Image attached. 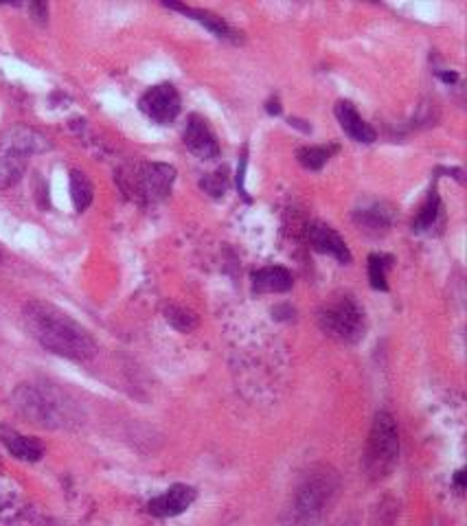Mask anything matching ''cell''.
Returning <instances> with one entry per match:
<instances>
[{
	"label": "cell",
	"mask_w": 467,
	"mask_h": 526,
	"mask_svg": "<svg viewBox=\"0 0 467 526\" xmlns=\"http://www.w3.org/2000/svg\"><path fill=\"white\" fill-rule=\"evenodd\" d=\"M29 12H31V15H34V18L37 20V23H42L45 25L46 23V18H48V7L45 3H34L29 7Z\"/></svg>",
	"instance_id": "23"
},
{
	"label": "cell",
	"mask_w": 467,
	"mask_h": 526,
	"mask_svg": "<svg viewBox=\"0 0 467 526\" xmlns=\"http://www.w3.org/2000/svg\"><path fill=\"white\" fill-rule=\"evenodd\" d=\"M14 408L26 421L48 430L79 423V408L53 384H20L14 393Z\"/></svg>",
	"instance_id": "3"
},
{
	"label": "cell",
	"mask_w": 467,
	"mask_h": 526,
	"mask_svg": "<svg viewBox=\"0 0 467 526\" xmlns=\"http://www.w3.org/2000/svg\"><path fill=\"white\" fill-rule=\"evenodd\" d=\"M439 213H442V200H439L437 189H432L431 196H428L426 204H423V207H421L420 216H417L415 222H412V230H417V233H421V230L432 228L434 224H437Z\"/></svg>",
	"instance_id": "19"
},
{
	"label": "cell",
	"mask_w": 467,
	"mask_h": 526,
	"mask_svg": "<svg viewBox=\"0 0 467 526\" xmlns=\"http://www.w3.org/2000/svg\"><path fill=\"white\" fill-rule=\"evenodd\" d=\"M71 197H73L75 211H79V213L86 211L95 197L93 182L88 180V176L82 174V171H77V169L71 171Z\"/></svg>",
	"instance_id": "17"
},
{
	"label": "cell",
	"mask_w": 467,
	"mask_h": 526,
	"mask_svg": "<svg viewBox=\"0 0 467 526\" xmlns=\"http://www.w3.org/2000/svg\"><path fill=\"white\" fill-rule=\"evenodd\" d=\"M23 323L29 336L40 342L46 351L75 359V362L95 358L96 342L90 331L71 319L66 311L46 300H29L23 309Z\"/></svg>",
	"instance_id": "1"
},
{
	"label": "cell",
	"mask_w": 467,
	"mask_h": 526,
	"mask_svg": "<svg viewBox=\"0 0 467 526\" xmlns=\"http://www.w3.org/2000/svg\"><path fill=\"white\" fill-rule=\"evenodd\" d=\"M200 187L204 191L208 193L211 197H224V193L228 191V176L227 171L219 169V171H213V174L204 176L200 180Z\"/></svg>",
	"instance_id": "22"
},
{
	"label": "cell",
	"mask_w": 467,
	"mask_h": 526,
	"mask_svg": "<svg viewBox=\"0 0 467 526\" xmlns=\"http://www.w3.org/2000/svg\"><path fill=\"white\" fill-rule=\"evenodd\" d=\"M244 174H246V154L241 156V160H239V169H238V187H239V193H241V196H246Z\"/></svg>",
	"instance_id": "24"
},
{
	"label": "cell",
	"mask_w": 467,
	"mask_h": 526,
	"mask_svg": "<svg viewBox=\"0 0 467 526\" xmlns=\"http://www.w3.org/2000/svg\"><path fill=\"white\" fill-rule=\"evenodd\" d=\"M400 459V434H397L395 419L389 412H378L373 419L371 432H369L367 454H364V467L373 480L384 479L393 471Z\"/></svg>",
	"instance_id": "6"
},
{
	"label": "cell",
	"mask_w": 467,
	"mask_h": 526,
	"mask_svg": "<svg viewBox=\"0 0 467 526\" xmlns=\"http://www.w3.org/2000/svg\"><path fill=\"white\" fill-rule=\"evenodd\" d=\"M340 479L336 470L330 465H311L294 487L283 522L286 526H316L323 522V518L334 507Z\"/></svg>",
	"instance_id": "2"
},
{
	"label": "cell",
	"mask_w": 467,
	"mask_h": 526,
	"mask_svg": "<svg viewBox=\"0 0 467 526\" xmlns=\"http://www.w3.org/2000/svg\"><path fill=\"white\" fill-rule=\"evenodd\" d=\"M456 485H459V490H463V485H465L463 471H459V474H456Z\"/></svg>",
	"instance_id": "26"
},
{
	"label": "cell",
	"mask_w": 467,
	"mask_h": 526,
	"mask_svg": "<svg viewBox=\"0 0 467 526\" xmlns=\"http://www.w3.org/2000/svg\"><path fill=\"white\" fill-rule=\"evenodd\" d=\"M196 501V490L189 485H174L169 487L163 496L154 498L147 504V511L156 518H174V515L185 513Z\"/></svg>",
	"instance_id": "10"
},
{
	"label": "cell",
	"mask_w": 467,
	"mask_h": 526,
	"mask_svg": "<svg viewBox=\"0 0 467 526\" xmlns=\"http://www.w3.org/2000/svg\"><path fill=\"white\" fill-rule=\"evenodd\" d=\"M292 275L281 266L261 268V270L252 272V289H255L257 294H281L292 289Z\"/></svg>",
	"instance_id": "14"
},
{
	"label": "cell",
	"mask_w": 467,
	"mask_h": 526,
	"mask_svg": "<svg viewBox=\"0 0 467 526\" xmlns=\"http://www.w3.org/2000/svg\"><path fill=\"white\" fill-rule=\"evenodd\" d=\"M169 9H174V12H180L182 15H187V18L196 20V23H200L202 26H207L208 31H211L213 35L219 37V40H238V34H235L233 29L227 25V20L219 18V15L207 12V9H196V7H187V5H176V3H168Z\"/></svg>",
	"instance_id": "15"
},
{
	"label": "cell",
	"mask_w": 467,
	"mask_h": 526,
	"mask_svg": "<svg viewBox=\"0 0 467 526\" xmlns=\"http://www.w3.org/2000/svg\"><path fill=\"white\" fill-rule=\"evenodd\" d=\"M46 138L26 126H15L0 137V189L18 185L34 154L45 152Z\"/></svg>",
	"instance_id": "4"
},
{
	"label": "cell",
	"mask_w": 467,
	"mask_h": 526,
	"mask_svg": "<svg viewBox=\"0 0 467 526\" xmlns=\"http://www.w3.org/2000/svg\"><path fill=\"white\" fill-rule=\"evenodd\" d=\"M334 112H336L338 123H340V127L345 130L349 138H353L356 143H364V145L375 143L378 134H375L373 127L358 115L356 106H353L351 101H338Z\"/></svg>",
	"instance_id": "12"
},
{
	"label": "cell",
	"mask_w": 467,
	"mask_h": 526,
	"mask_svg": "<svg viewBox=\"0 0 467 526\" xmlns=\"http://www.w3.org/2000/svg\"><path fill=\"white\" fill-rule=\"evenodd\" d=\"M5 448L9 450V454L15 456L18 460H26V463H36L45 454V445H42L34 437H25L18 432H5L3 434Z\"/></svg>",
	"instance_id": "16"
},
{
	"label": "cell",
	"mask_w": 467,
	"mask_h": 526,
	"mask_svg": "<svg viewBox=\"0 0 467 526\" xmlns=\"http://www.w3.org/2000/svg\"><path fill=\"white\" fill-rule=\"evenodd\" d=\"M138 108L158 126H169L180 115V95L176 86L158 84L152 86L138 101Z\"/></svg>",
	"instance_id": "8"
},
{
	"label": "cell",
	"mask_w": 467,
	"mask_h": 526,
	"mask_svg": "<svg viewBox=\"0 0 467 526\" xmlns=\"http://www.w3.org/2000/svg\"><path fill=\"white\" fill-rule=\"evenodd\" d=\"M319 327L340 342H358L364 336V311L351 297L334 298L320 308Z\"/></svg>",
	"instance_id": "7"
},
{
	"label": "cell",
	"mask_w": 467,
	"mask_h": 526,
	"mask_svg": "<svg viewBox=\"0 0 467 526\" xmlns=\"http://www.w3.org/2000/svg\"><path fill=\"white\" fill-rule=\"evenodd\" d=\"M353 219H356L360 230H364V233L382 235L391 228V224H393L395 213L389 204L373 202L369 204V207H362L360 211H356Z\"/></svg>",
	"instance_id": "13"
},
{
	"label": "cell",
	"mask_w": 467,
	"mask_h": 526,
	"mask_svg": "<svg viewBox=\"0 0 467 526\" xmlns=\"http://www.w3.org/2000/svg\"><path fill=\"white\" fill-rule=\"evenodd\" d=\"M308 241L316 252H323L338 259L340 263L351 261V252H349L345 239L336 233L334 228L327 227V224L314 222L308 227Z\"/></svg>",
	"instance_id": "11"
},
{
	"label": "cell",
	"mask_w": 467,
	"mask_h": 526,
	"mask_svg": "<svg viewBox=\"0 0 467 526\" xmlns=\"http://www.w3.org/2000/svg\"><path fill=\"white\" fill-rule=\"evenodd\" d=\"M121 191L138 204H156L169 196L171 185L176 180V169L165 163H137L121 169Z\"/></svg>",
	"instance_id": "5"
},
{
	"label": "cell",
	"mask_w": 467,
	"mask_h": 526,
	"mask_svg": "<svg viewBox=\"0 0 467 526\" xmlns=\"http://www.w3.org/2000/svg\"><path fill=\"white\" fill-rule=\"evenodd\" d=\"M336 149V145H331V147H325V145H319V147H300L297 152V158L305 169L319 171L325 167L327 160L331 158V154H334Z\"/></svg>",
	"instance_id": "18"
},
{
	"label": "cell",
	"mask_w": 467,
	"mask_h": 526,
	"mask_svg": "<svg viewBox=\"0 0 467 526\" xmlns=\"http://www.w3.org/2000/svg\"><path fill=\"white\" fill-rule=\"evenodd\" d=\"M393 257L389 255H371L369 257V281H371L373 289L386 292L389 283H386V272H389Z\"/></svg>",
	"instance_id": "20"
},
{
	"label": "cell",
	"mask_w": 467,
	"mask_h": 526,
	"mask_svg": "<svg viewBox=\"0 0 467 526\" xmlns=\"http://www.w3.org/2000/svg\"><path fill=\"white\" fill-rule=\"evenodd\" d=\"M182 141H185V147L200 160H213L219 156V143L216 134L208 127V123L198 115H191L189 121H187Z\"/></svg>",
	"instance_id": "9"
},
{
	"label": "cell",
	"mask_w": 467,
	"mask_h": 526,
	"mask_svg": "<svg viewBox=\"0 0 467 526\" xmlns=\"http://www.w3.org/2000/svg\"><path fill=\"white\" fill-rule=\"evenodd\" d=\"M266 110L270 112V115H279V112H281V106H279V101H268Z\"/></svg>",
	"instance_id": "25"
},
{
	"label": "cell",
	"mask_w": 467,
	"mask_h": 526,
	"mask_svg": "<svg viewBox=\"0 0 467 526\" xmlns=\"http://www.w3.org/2000/svg\"><path fill=\"white\" fill-rule=\"evenodd\" d=\"M165 319H168V323L174 327V329L182 331V334H189V331L198 327V316L189 309L180 308V305H169V308H165Z\"/></svg>",
	"instance_id": "21"
}]
</instances>
